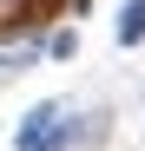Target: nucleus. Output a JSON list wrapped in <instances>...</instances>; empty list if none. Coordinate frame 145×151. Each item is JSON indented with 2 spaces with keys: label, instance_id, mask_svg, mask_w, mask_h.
Returning <instances> with one entry per match:
<instances>
[{
  "label": "nucleus",
  "instance_id": "20e7f679",
  "mask_svg": "<svg viewBox=\"0 0 145 151\" xmlns=\"http://www.w3.org/2000/svg\"><path fill=\"white\" fill-rule=\"evenodd\" d=\"M40 151H72V118H59V132H53V138H46Z\"/></svg>",
  "mask_w": 145,
  "mask_h": 151
},
{
  "label": "nucleus",
  "instance_id": "7ed1b4c3",
  "mask_svg": "<svg viewBox=\"0 0 145 151\" xmlns=\"http://www.w3.org/2000/svg\"><path fill=\"white\" fill-rule=\"evenodd\" d=\"M46 53H53V59H72V53H79V33H53V40H46Z\"/></svg>",
  "mask_w": 145,
  "mask_h": 151
},
{
  "label": "nucleus",
  "instance_id": "f03ea898",
  "mask_svg": "<svg viewBox=\"0 0 145 151\" xmlns=\"http://www.w3.org/2000/svg\"><path fill=\"white\" fill-rule=\"evenodd\" d=\"M145 40V0H125V13H119V46H138Z\"/></svg>",
  "mask_w": 145,
  "mask_h": 151
},
{
  "label": "nucleus",
  "instance_id": "f257e3e1",
  "mask_svg": "<svg viewBox=\"0 0 145 151\" xmlns=\"http://www.w3.org/2000/svg\"><path fill=\"white\" fill-rule=\"evenodd\" d=\"M59 118H66V105H59V99H40V105L20 118V132H13V151H40L46 138L59 132Z\"/></svg>",
  "mask_w": 145,
  "mask_h": 151
}]
</instances>
